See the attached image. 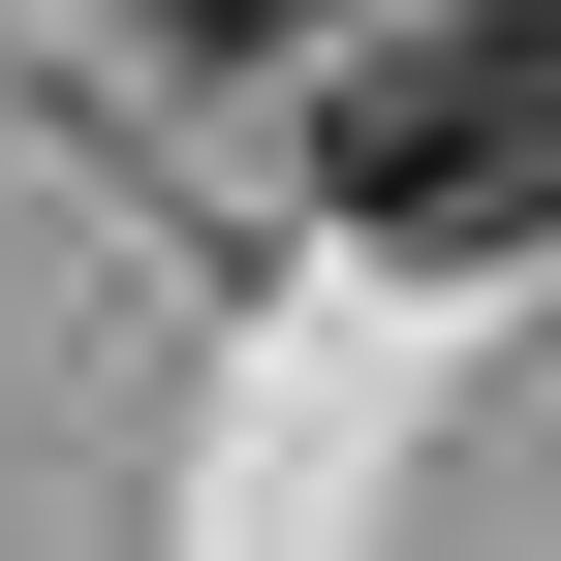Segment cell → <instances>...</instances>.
Masks as SVG:
<instances>
[{"label": "cell", "instance_id": "1", "mask_svg": "<svg viewBox=\"0 0 561 561\" xmlns=\"http://www.w3.org/2000/svg\"><path fill=\"white\" fill-rule=\"evenodd\" d=\"M312 187H343V250H530V219H561V0L375 32L343 125H312Z\"/></svg>", "mask_w": 561, "mask_h": 561}, {"label": "cell", "instance_id": "2", "mask_svg": "<svg viewBox=\"0 0 561 561\" xmlns=\"http://www.w3.org/2000/svg\"><path fill=\"white\" fill-rule=\"evenodd\" d=\"M157 32H187V62H280V32H343V0H157Z\"/></svg>", "mask_w": 561, "mask_h": 561}]
</instances>
